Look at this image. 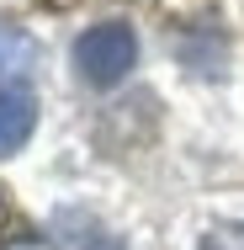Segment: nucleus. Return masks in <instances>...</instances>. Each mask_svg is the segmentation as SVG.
I'll use <instances>...</instances> for the list:
<instances>
[{
	"label": "nucleus",
	"instance_id": "obj_1",
	"mask_svg": "<svg viewBox=\"0 0 244 250\" xmlns=\"http://www.w3.org/2000/svg\"><path fill=\"white\" fill-rule=\"evenodd\" d=\"M75 75L85 80V85H117V80H128V69H133V59H138V38H133V27L128 21H96V27H85L80 38H75Z\"/></svg>",
	"mask_w": 244,
	"mask_h": 250
},
{
	"label": "nucleus",
	"instance_id": "obj_2",
	"mask_svg": "<svg viewBox=\"0 0 244 250\" xmlns=\"http://www.w3.org/2000/svg\"><path fill=\"white\" fill-rule=\"evenodd\" d=\"M38 128V101L21 85H0V154H16Z\"/></svg>",
	"mask_w": 244,
	"mask_h": 250
},
{
	"label": "nucleus",
	"instance_id": "obj_3",
	"mask_svg": "<svg viewBox=\"0 0 244 250\" xmlns=\"http://www.w3.org/2000/svg\"><path fill=\"white\" fill-rule=\"evenodd\" d=\"M53 234H58V250H128L101 218H91V213H58L53 218Z\"/></svg>",
	"mask_w": 244,
	"mask_h": 250
},
{
	"label": "nucleus",
	"instance_id": "obj_4",
	"mask_svg": "<svg viewBox=\"0 0 244 250\" xmlns=\"http://www.w3.org/2000/svg\"><path fill=\"white\" fill-rule=\"evenodd\" d=\"M38 64H43L38 38H32L21 21H5V16H0V80H27Z\"/></svg>",
	"mask_w": 244,
	"mask_h": 250
},
{
	"label": "nucleus",
	"instance_id": "obj_5",
	"mask_svg": "<svg viewBox=\"0 0 244 250\" xmlns=\"http://www.w3.org/2000/svg\"><path fill=\"white\" fill-rule=\"evenodd\" d=\"M196 250H244V224H207L202 229V245Z\"/></svg>",
	"mask_w": 244,
	"mask_h": 250
}]
</instances>
